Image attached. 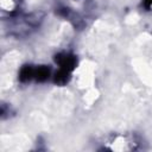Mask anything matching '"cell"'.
<instances>
[{"label":"cell","mask_w":152,"mask_h":152,"mask_svg":"<svg viewBox=\"0 0 152 152\" xmlns=\"http://www.w3.org/2000/svg\"><path fill=\"white\" fill-rule=\"evenodd\" d=\"M56 62L59 65V69L66 70L69 72H71L74 70V68L76 66V58L75 56L70 55V53H58L56 56Z\"/></svg>","instance_id":"obj_1"},{"label":"cell","mask_w":152,"mask_h":152,"mask_svg":"<svg viewBox=\"0 0 152 152\" xmlns=\"http://www.w3.org/2000/svg\"><path fill=\"white\" fill-rule=\"evenodd\" d=\"M32 78H34V68L32 65H24L19 72L20 82H28Z\"/></svg>","instance_id":"obj_2"},{"label":"cell","mask_w":152,"mask_h":152,"mask_svg":"<svg viewBox=\"0 0 152 152\" xmlns=\"http://www.w3.org/2000/svg\"><path fill=\"white\" fill-rule=\"evenodd\" d=\"M50 76V69L45 65H40L38 68H34V80L38 82H44Z\"/></svg>","instance_id":"obj_3"},{"label":"cell","mask_w":152,"mask_h":152,"mask_svg":"<svg viewBox=\"0 0 152 152\" xmlns=\"http://www.w3.org/2000/svg\"><path fill=\"white\" fill-rule=\"evenodd\" d=\"M69 77H70V72L69 71L59 69L55 75V82L57 84H65L69 81Z\"/></svg>","instance_id":"obj_4"},{"label":"cell","mask_w":152,"mask_h":152,"mask_svg":"<svg viewBox=\"0 0 152 152\" xmlns=\"http://www.w3.org/2000/svg\"><path fill=\"white\" fill-rule=\"evenodd\" d=\"M144 6L146 8H150L152 6V0H144Z\"/></svg>","instance_id":"obj_5"}]
</instances>
